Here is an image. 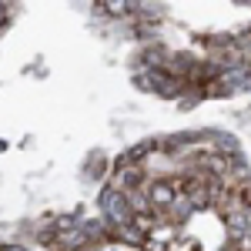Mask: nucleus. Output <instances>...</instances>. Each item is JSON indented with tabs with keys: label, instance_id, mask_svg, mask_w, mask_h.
<instances>
[{
	"label": "nucleus",
	"instance_id": "1",
	"mask_svg": "<svg viewBox=\"0 0 251 251\" xmlns=\"http://www.w3.org/2000/svg\"><path fill=\"white\" fill-rule=\"evenodd\" d=\"M181 194V181H154L148 184V201H151V211L161 214L174 204V198Z\"/></svg>",
	"mask_w": 251,
	"mask_h": 251
}]
</instances>
